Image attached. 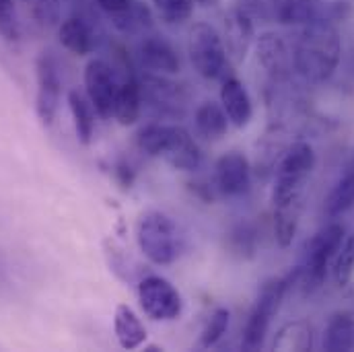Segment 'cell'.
I'll return each instance as SVG.
<instances>
[{"label":"cell","instance_id":"20","mask_svg":"<svg viewBox=\"0 0 354 352\" xmlns=\"http://www.w3.org/2000/svg\"><path fill=\"white\" fill-rule=\"evenodd\" d=\"M196 130L206 140H221L229 130V118L223 109V105L214 101H204L198 105L194 113Z\"/></svg>","mask_w":354,"mask_h":352},{"label":"cell","instance_id":"3","mask_svg":"<svg viewBox=\"0 0 354 352\" xmlns=\"http://www.w3.org/2000/svg\"><path fill=\"white\" fill-rule=\"evenodd\" d=\"M136 241L149 262L169 266L183 252V235L171 216L161 210H147L136 223Z\"/></svg>","mask_w":354,"mask_h":352},{"label":"cell","instance_id":"12","mask_svg":"<svg viewBox=\"0 0 354 352\" xmlns=\"http://www.w3.org/2000/svg\"><path fill=\"white\" fill-rule=\"evenodd\" d=\"M214 183L216 189L227 198L243 196L252 185V167L243 153L231 151L225 153L214 167Z\"/></svg>","mask_w":354,"mask_h":352},{"label":"cell","instance_id":"32","mask_svg":"<svg viewBox=\"0 0 354 352\" xmlns=\"http://www.w3.org/2000/svg\"><path fill=\"white\" fill-rule=\"evenodd\" d=\"M149 21H151V15H149V10H147L145 6H140V4H132L126 12L113 17V23H115L122 31H128V33H134V31H138V29L149 27V25H151Z\"/></svg>","mask_w":354,"mask_h":352},{"label":"cell","instance_id":"18","mask_svg":"<svg viewBox=\"0 0 354 352\" xmlns=\"http://www.w3.org/2000/svg\"><path fill=\"white\" fill-rule=\"evenodd\" d=\"M142 109V89L140 81H136L132 75L118 87L115 99H113V118L122 126H132L140 118Z\"/></svg>","mask_w":354,"mask_h":352},{"label":"cell","instance_id":"7","mask_svg":"<svg viewBox=\"0 0 354 352\" xmlns=\"http://www.w3.org/2000/svg\"><path fill=\"white\" fill-rule=\"evenodd\" d=\"M295 278H297V272L282 276V278H272L262 286L258 301H256V305L248 317L245 330H243V338H241L243 351H260L264 346L270 324H272L274 315L278 313V309L286 297V290Z\"/></svg>","mask_w":354,"mask_h":352},{"label":"cell","instance_id":"14","mask_svg":"<svg viewBox=\"0 0 354 352\" xmlns=\"http://www.w3.org/2000/svg\"><path fill=\"white\" fill-rule=\"evenodd\" d=\"M223 41L227 48L229 60H233L235 64L245 60V56L252 48V41H254V23L245 10L233 8L227 12Z\"/></svg>","mask_w":354,"mask_h":352},{"label":"cell","instance_id":"13","mask_svg":"<svg viewBox=\"0 0 354 352\" xmlns=\"http://www.w3.org/2000/svg\"><path fill=\"white\" fill-rule=\"evenodd\" d=\"M256 54H258V62L272 77V81L288 79L290 68H292V54H290L286 41L278 33H270V31L262 33L258 37Z\"/></svg>","mask_w":354,"mask_h":352},{"label":"cell","instance_id":"15","mask_svg":"<svg viewBox=\"0 0 354 352\" xmlns=\"http://www.w3.org/2000/svg\"><path fill=\"white\" fill-rule=\"evenodd\" d=\"M221 105L235 128H245L252 122L254 105L248 89L237 77H225L221 87Z\"/></svg>","mask_w":354,"mask_h":352},{"label":"cell","instance_id":"11","mask_svg":"<svg viewBox=\"0 0 354 352\" xmlns=\"http://www.w3.org/2000/svg\"><path fill=\"white\" fill-rule=\"evenodd\" d=\"M142 99L161 115H181L187 103V93L181 85L165 79V75H145L140 81Z\"/></svg>","mask_w":354,"mask_h":352},{"label":"cell","instance_id":"22","mask_svg":"<svg viewBox=\"0 0 354 352\" xmlns=\"http://www.w3.org/2000/svg\"><path fill=\"white\" fill-rule=\"evenodd\" d=\"M272 8L276 21L288 27L307 25L319 17V0H272Z\"/></svg>","mask_w":354,"mask_h":352},{"label":"cell","instance_id":"34","mask_svg":"<svg viewBox=\"0 0 354 352\" xmlns=\"http://www.w3.org/2000/svg\"><path fill=\"white\" fill-rule=\"evenodd\" d=\"M0 35L6 41L19 39V23L12 0H0Z\"/></svg>","mask_w":354,"mask_h":352},{"label":"cell","instance_id":"2","mask_svg":"<svg viewBox=\"0 0 354 352\" xmlns=\"http://www.w3.org/2000/svg\"><path fill=\"white\" fill-rule=\"evenodd\" d=\"M136 142L145 155L165 159L179 172H196L202 165L198 142L185 128L176 124H149L138 132Z\"/></svg>","mask_w":354,"mask_h":352},{"label":"cell","instance_id":"24","mask_svg":"<svg viewBox=\"0 0 354 352\" xmlns=\"http://www.w3.org/2000/svg\"><path fill=\"white\" fill-rule=\"evenodd\" d=\"M274 351H295L305 352L313 349V328L309 322L297 319L282 326L272 344Z\"/></svg>","mask_w":354,"mask_h":352},{"label":"cell","instance_id":"16","mask_svg":"<svg viewBox=\"0 0 354 352\" xmlns=\"http://www.w3.org/2000/svg\"><path fill=\"white\" fill-rule=\"evenodd\" d=\"M140 62L153 75H176L179 73V56L174 46L159 37L151 35L140 44Z\"/></svg>","mask_w":354,"mask_h":352},{"label":"cell","instance_id":"30","mask_svg":"<svg viewBox=\"0 0 354 352\" xmlns=\"http://www.w3.org/2000/svg\"><path fill=\"white\" fill-rule=\"evenodd\" d=\"M229 248L241 258H252L256 252V231L250 223H239L229 233Z\"/></svg>","mask_w":354,"mask_h":352},{"label":"cell","instance_id":"19","mask_svg":"<svg viewBox=\"0 0 354 352\" xmlns=\"http://www.w3.org/2000/svg\"><path fill=\"white\" fill-rule=\"evenodd\" d=\"M60 44L75 56H87L95 48V35L88 23L81 17H68L58 27Z\"/></svg>","mask_w":354,"mask_h":352},{"label":"cell","instance_id":"5","mask_svg":"<svg viewBox=\"0 0 354 352\" xmlns=\"http://www.w3.org/2000/svg\"><path fill=\"white\" fill-rule=\"evenodd\" d=\"M315 167V153L309 142H295L290 145L278 167H276V179H274V192H272V202L276 204H286V202H301L305 183Z\"/></svg>","mask_w":354,"mask_h":352},{"label":"cell","instance_id":"10","mask_svg":"<svg viewBox=\"0 0 354 352\" xmlns=\"http://www.w3.org/2000/svg\"><path fill=\"white\" fill-rule=\"evenodd\" d=\"M118 79L113 68L101 60L93 58L85 66V89H87L88 101L93 103L95 111L101 118H109L113 113V99L118 93Z\"/></svg>","mask_w":354,"mask_h":352},{"label":"cell","instance_id":"29","mask_svg":"<svg viewBox=\"0 0 354 352\" xmlns=\"http://www.w3.org/2000/svg\"><path fill=\"white\" fill-rule=\"evenodd\" d=\"M354 274V233L344 237L334 264V280L338 286H346Z\"/></svg>","mask_w":354,"mask_h":352},{"label":"cell","instance_id":"33","mask_svg":"<svg viewBox=\"0 0 354 352\" xmlns=\"http://www.w3.org/2000/svg\"><path fill=\"white\" fill-rule=\"evenodd\" d=\"M29 12L39 25H56L60 21V0H25Z\"/></svg>","mask_w":354,"mask_h":352},{"label":"cell","instance_id":"28","mask_svg":"<svg viewBox=\"0 0 354 352\" xmlns=\"http://www.w3.org/2000/svg\"><path fill=\"white\" fill-rule=\"evenodd\" d=\"M153 6L161 21L169 25H179L194 15L196 0H153Z\"/></svg>","mask_w":354,"mask_h":352},{"label":"cell","instance_id":"9","mask_svg":"<svg viewBox=\"0 0 354 352\" xmlns=\"http://www.w3.org/2000/svg\"><path fill=\"white\" fill-rule=\"evenodd\" d=\"M35 79H37V93H35V113L39 122L50 128L56 120L60 107V93H62V79L58 71V62L52 52H41L35 62Z\"/></svg>","mask_w":354,"mask_h":352},{"label":"cell","instance_id":"1","mask_svg":"<svg viewBox=\"0 0 354 352\" xmlns=\"http://www.w3.org/2000/svg\"><path fill=\"white\" fill-rule=\"evenodd\" d=\"M342 41L338 29L332 21L315 17L307 25H303L295 50H292V66L307 83H326L332 79L340 64Z\"/></svg>","mask_w":354,"mask_h":352},{"label":"cell","instance_id":"25","mask_svg":"<svg viewBox=\"0 0 354 352\" xmlns=\"http://www.w3.org/2000/svg\"><path fill=\"white\" fill-rule=\"evenodd\" d=\"M301 214H303V200L274 206V233L280 248H288L292 243L301 223Z\"/></svg>","mask_w":354,"mask_h":352},{"label":"cell","instance_id":"21","mask_svg":"<svg viewBox=\"0 0 354 352\" xmlns=\"http://www.w3.org/2000/svg\"><path fill=\"white\" fill-rule=\"evenodd\" d=\"M324 351L351 352L354 351V315L348 311L330 317L324 332Z\"/></svg>","mask_w":354,"mask_h":352},{"label":"cell","instance_id":"26","mask_svg":"<svg viewBox=\"0 0 354 352\" xmlns=\"http://www.w3.org/2000/svg\"><path fill=\"white\" fill-rule=\"evenodd\" d=\"M351 208H354V167H351L336 181V185L332 187L324 204V210L330 219L342 216Z\"/></svg>","mask_w":354,"mask_h":352},{"label":"cell","instance_id":"27","mask_svg":"<svg viewBox=\"0 0 354 352\" xmlns=\"http://www.w3.org/2000/svg\"><path fill=\"white\" fill-rule=\"evenodd\" d=\"M229 319H231L229 309H225V307L214 309V311L210 313V317H208V322H206L202 334H200L198 346H200V349H212L214 344H218V340H221V338L227 334V330H229Z\"/></svg>","mask_w":354,"mask_h":352},{"label":"cell","instance_id":"17","mask_svg":"<svg viewBox=\"0 0 354 352\" xmlns=\"http://www.w3.org/2000/svg\"><path fill=\"white\" fill-rule=\"evenodd\" d=\"M113 332L124 351H134L147 340V328L140 322V317L134 313V309L126 303H120L115 307L113 315Z\"/></svg>","mask_w":354,"mask_h":352},{"label":"cell","instance_id":"8","mask_svg":"<svg viewBox=\"0 0 354 352\" xmlns=\"http://www.w3.org/2000/svg\"><path fill=\"white\" fill-rule=\"evenodd\" d=\"M138 301L142 311L155 322H174L183 309L179 290L161 276H145L138 282Z\"/></svg>","mask_w":354,"mask_h":352},{"label":"cell","instance_id":"23","mask_svg":"<svg viewBox=\"0 0 354 352\" xmlns=\"http://www.w3.org/2000/svg\"><path fill=\"white\" fill-rule=\"evenodd\" d=\"M68 107L73 113V122H75L79 142L91 145L93 134H95V107H93V103L79 89H73V91H68Z\"/></svg>","mask_w":354,"mask_h":352},{"label":"cell","instance_id":"35","mask_svg":"<svg viewBox=\"0 0 354 352\" xmlns=\"http://www.w3.org/2000/svg\"><path fill=\"white\" fill-rule=\"evenodd\" d=\"M97 4H99L107 15L115 17V15L126 12L134 2H132V0H97Z\"/></svg>","mask_w":354,"mask_h":352},{"label":"cell","instance_id":"6","mask_svg":"<svg viewBox=\"0 0 354 352\" xmlns=\"http://www.w3.org/2000/svg\"><path fill=\"white\" fill-rule=\"evenodd\" d=\"M187 54L202 79H223L229 68V54L223 35L208 23H194L187 31Z\"/></svg>","mask_w":354,"mask_h":352},{"label":"cell","instance_id":"4","mask_svg":"<svg viewBox=\"0 0 354 352\" xmlns=\"http://www.w3.org/2000/svg\"><path fill=\"white\" fill-rule=\"evenodd\" d=\"M346 229L340 223H330L322 231H317L305 246L303 262L297 270V278L301 280L303 293L311 295L317 288L324 286L330 262L336 258L342 241H344Z\"/></svg>","mask_w":354,"mask_h":352},{"label":"cell","instance_id":"36","mask_svg":"<svg viewBox=\"0 0 354 352\" xmlns=\"http://www.w3.org/2000/svg\"><path fill=\"white\" fill-rule=\"evenodd\" d=\"M115 177H118V181L122 183V187H130L132 181H134V172H132V167H130L126 161H120V163L115 165Z\"/></svg>","mask_w":354,"mask_h":352},{"label":"cell","instance_id":"31","mask_svg":"<svg viewBox=\"0 0 354 352\" xmlns=\"http://www.w3.org/2000/svg\"><path fill=\"white\" fill-rule=\"evenodd\" d=\"M105 256H107V264L109 268L122 278V280H132L134 278V274H132V270H136V268H132V266H136V262L126 254V250H122L118 243H113L111 239H105Z\"/></svg>","mask_w":354,"mask_h":352}]
</instances>
